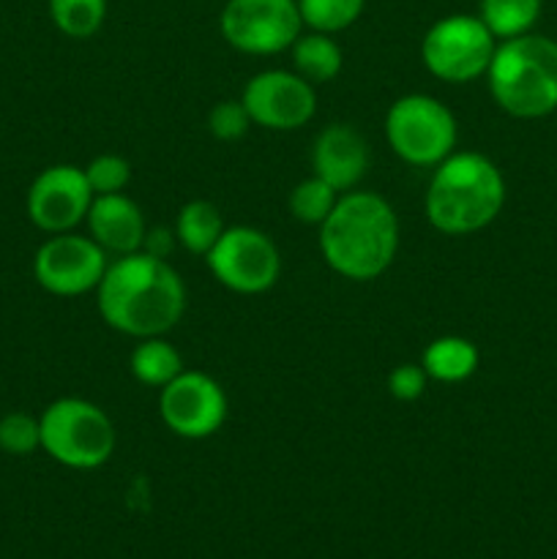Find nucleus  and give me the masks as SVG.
I'll use <instances>...</instances> for the list:
<instances>
[{
	"instance_id": "obj_7",
	"label": "nucleus",
	"mask_w": 557,
	"mask_h": 559,
	"mask_svg": "<svg viewBox=\"0 0 557 559\" xmlns=\"http://www.w3.org/2000/svg\"><path fill=\"white\" fill-rule=\"evenodd\" d=\"M497 49V38L473 14H451L437 20L420 41V60L437 80L464 85L484 76Z\"/></svg>"
},
{
	"instance_id": "obj_20",
	"label": "nucleus",
	"mask_w": 557,
	"mask_h": 559,
	"mask_svg": "<svg viewBox=\"0 0 557 559\" xmlns=\"http://www.w3.org/2000/svg\"><path fill=\"white\" fill-rule=\"evenodd\" d=\"M481 22L495 38H517L530 33L541 16V0H481Z\"/></svg>"
},
{
	"instance_id": "obj_11",
	"label": "nucleus",
	"mask_w": 557,
	"mask_h": 559,
	"mask_svg": "<svg viewBox=\"0 0 557 559\" xmlns=\"http://www.w3.org/2000/svg\"><path fill=\"white\" fill-rule=\"evenodd\" d=\"M158 415L175 437L208 440L227 420V393L205 371H180L158 393Z\"/></svg>"
},
{
	"instance_id": "obj_14",
	"label": "nucleus",
	"mask_w": 557,
	"mask_h": 559,
	"mask_svg": "<svg viewBox=\"0 0 557 559\" xmlns=\"http://www.w3.org/2000/svg\"><path fill=\"white\" fill-rule=\"evenodd\" d=\"M311 169L336 191H353L369 169V145L358 129L331 123L317 134L311 147Z\"/></svg>"
},
{
	"instance_id": "obj_18",
	"label": "nucleus",
	"mask_w": 557,
	"mask_h": 559,
	"mask_svg": "<svg viewBox=\"0 0 557 559\" xmlns=\"http://www.w3.org/2000/svg\"><path fill=\"white\" fill-rule=\"evenodd\" d=\"M129 366L131 374H134V380L140 382V385L158 388V391L183 371L180 353L173 344L164 342V336L140 338V344L131 349Z\"/></svg>"
},
{
	"instance_id": "obj_25",
	"label": "nucleus",
	"mask_w": 557,
	"mask_h": 559,
	"mask_svg": "<svg viewBox=\"0 0 557 559\" xmlns=\"http://www.w3.org/2000/svg\"><path fill=\"white\" fill-rule=\"evenodd\" d=\"M85 178L93 194H120L131 180V164L115 153H102L85 167Z\"/></svg>"
},
{
	"instance_id": "obj_22",
	"label": "nucleus",
	"mask_w": 557,
	"mask_h": 559,
	"mask_svg": "<svg viewBox=\"0 0 557 559\" xmlns=\"http://www.w3.org/2000/svg\"><path fill=\"white\" fill-rule=\"evenodd\" d=\"M364 5L366 0H298L304 25L317 33H328V36L347 31L353 22H358Z\"/></svg>"
},
{
	"instance_id": "obj_23",
	"label": "nucleus",
	"mask_w": 557,
	"mask_h": 559,
	"mask_svg": "<svg viewBox=\"0 0 557 559\" xmlns=\"http://www.w3.org/2000/svg\"><path fill=\"white\" fill-rule=\"evenodd\" d=\"M339 202V191L328 186L325 180L311 175V178L300 180L293 191H289V213L304 224H322Z\"/></svg>"
},
{
	"instance_id": "obj_21",
	"label": "nucleus",
	"mask_w": 557,
	"mask_h": 559,
	"mask_svg": "<svg viewBox=\"0 0 557 559\" xmlns=\"http://www.w3.org/2000/svg\"><path fill=\"white\" fill-rule=\"evenodd\" d=\"M49 20L63 36L91 38L107 20V0H49Z\"/></svg>"
},
{
	"instance_id": "obj_8",
	"label": "nucleus",
	"mask_w": 557,
	"mask_h": 559,
	"mask_svg": "<svg viewBox=\"0 0 557 559\" xmlns=\"http://www.w3.org/2000/svg\"><path fill=\"white\" fill-rule=\"evenodd\" d=\"M205 262L213 278L238 295L268 293L282 273L276 243L254 227H224Z\"/></svg>"
},
{
	"instance_id": "obj_9",
	"label": "nucleus",
	"mask_w": 557,
	"mask_h": 559,
	"mask_svg": "<svg viewBox=\"0 0 557 559\" xmlns=\"http://www.w3.org/2000/svg\"><path fill=\"white\" fill-rule=\"evenodd\" d=\"M218 25L238 52L276 55L293 47L304 20L298 0H227Z\"/></svg>"
},
{
	"instance_id": "obj_13",
	"label": "nucleus",
	"mask_w": 557,
	"mask_h": 559,
	"mask_svg": "<svg viewBox=\"0 0 557 559\" xmlns=\"http://www.w3.org/2000/svg\"><path fill=\"white\" fill-rule=\"evenodd\" d=\"M251 123L268 131H295L315 118L317 93L311 82L295 71H260L251 76L240 96Z\"/></svg>"
},
{
	"instance_id": "obj_3",
	"label": "nucleus",
	"mask_w": 557,
	"mask_h": 559,
	"mask_svg": "<svg viewBox=\"0 0 557 559\" xmlns=\"http://www.w3.org/2000/svg\"><path fill=\"white\" fill-rule=\"evenodd\" d=\"M506 202L500 169L481 153H457L442 158L426 189L424 211L442 235H473L489 227Z\"/></svg>"
},
{
	"instance_id": "obj_10",
	"label": "nucleus",
	"mask_w": 557,
	"mask_h": 559,
	"mask_svg": "<svg viewBox=\"0 0 557 559\" xmlns=\"http://www.w3.org/2000/svg\"><path fill=\"white\" fill-rule=\"evenodd\" d=\"M109 260L93 238L60 233L44 240L33 257V276L38 287L58 298H76L98 287Z\"/></svg>"
},
{
	"instance_id": "obj_16",
	"label": "nucleus",
	"mask_w": 557,
	"mask_h": 559,
	"mask_svg": "<svg viewBox=\"0 0 557 559\" xmlns=\"http://www.w3.org/2000/svg\"><path fill=\"white\" fill-rule=\"evenodd\" d=\"M420 366L435 382H464L478 369V349L462 336H440L424 349Z\"/></svg>"
},
{
	"instance_id": "obj_4",
	"label": "nucleus",
	"mask_w": 557,
	"mask_h": 559,
	"mask_svg": "<svg viewBox=\"0 0 557 559\" xmlns=\"http://www.w3.org/2000/svg\"><path fill=\"white\" fill-rule=\"evenodd\" d=\"M495 102L513 118H544L557 109V41L535 33L497 44L486 69Z\"/></svg>"
},
{
	"instance_id": "obj_26",
	"label": "nucleus",
	"mask_w": 557,
	"mask_h": 559,
	"mask_svg": "<svg viewBox=\"0 0 557 559\" xmlns=\"http://www.w3.org/2000/svg\"><path fill=\"white\" fill-rule=\"evenodd\" d=\"M251 126H254L251 123V115L240 98L238 102H233V98H229V102H218L216 107L208 112V131L222 142L240 140Z\"/></svg>"
},
{
	"instance_id": "obj_19",
	"label": "nucleus",
	"mask_w": 557,
	"mask_h": 559,
	"mask_svg": "<svg viewBox=\"0 0 557 559\" xmlns=\"http://www.w3.org/2000/svg\"><path fill=\"white\" fill-rule=\"evenodd\" d=\"M224 233L222 213L208 200H191L180 207L175 222V238L189 254L205 257Z\"/></svg>"
},
{
	"instance_id": "obj_27",
	"label": "nucleus",
	"mask_w": 557,
	"mask_h": 559,
	"mask_svg": "<svg viewBox=\"0 0 557 559\" xmlns=\"http://www.w3.org/2000/svg\"><path fill=\"white\" fill-rule=\"evenodd\" d=\"M426 385H429V374L420 364H399L388 374V391L399 402H415V399L424 396Z\"/></svg>"
},
{
	"instance_id": "obj_17",
	"label": "nucleus",
	"mask_w": 557,
	"mask_h": 559,
	"mask_svg": "<svg viewBox=\"0 0 557 559\" xmlns=\"http://www.w3.org/2000/svg\"><path fill=\"white\" fill-rule=\"evenodd\" d=\"M289 49H293L295 74H300L311 85L336 80L344 66L342 47L328 33H300Z\"/></svg>"
},
{
	"instance_id": "obj_2",
	"label": "nucleus",
	"mask_w": 557,
	"mask_h": 559,
	"mask_svg": "<svg viewBox=\"0 0 557 559\" xmlns=\"http://www.w3.org/2000/svg\"><path fill=\"white\" fill-rule=\"evenodd\" d=\"M328 267L349 282H371L391 267L399 251V218L375 191H347L320 224Z\"/></svg>"
},
{
	"instance_id": "obj_24",
	"label": "nucleus",
	"mask_w": 557,
	"mask_h": 559,
	"mask_svg": "<svg viewBox=\"0 0 557 559\" xmlns=\"http://www.w3.org/2000/svg\"><path fill=\"white\" fill-rule=\"evenodd\" d=\"M42 448V424L27 413H9L0 418V451L9 456H31Z\"/></svg>"
},
{
	"instance_id": "obj_1",
	"label": "nucleus",
	"mask_w": 557,
	"mask_h": 559,
	"mask_svg": "<svg viewBox=\"0 0 557 559\" xmlns=\"http://www.w3.org/2000/svg\"><path fill=\"white\" fill-rule=\"evenodd\" d=\"M98 314L131 338L164 336L186 311V287L173 265L147 251L109 262L96 287Z\"/></svg>"
},
{
	"instance_id": "obj_6",
	"label": "nucleus",
	"mask_w": 557,
	"mask_h": 559,
	"mask_svg": "<svg viewBox=\"0 0 557 559\" xmlns=\"http://www.w3.org/2000/svg\"><path fill=\"white\" fill-rule=\"evenodd\" d=\"M391 151L413 167H437L457 147V118L435 96L410 93L396 98L386 115Z\"/></svg>"
},
{
	"instance_id": "obj_5",
	"label": "nucleus",
	"mask_w": 557,
	"mask_h": 559,
	"mask_svg": "<svg viewBox=\"0 0 557 559\" xmlns=\"http://www.w3.org/2000/svg\"><path fill=\"white\" fill-rule=\"evenodd\" d=\"M42 451L71 469H96L115 451V426L98 404L66 396L49 404L38 418Z\"/></svg>"
},
{
	"instance_id": "obj_15",
	"label": "nucleus",
	"mask_w": 557,
	"mask_h": 559,
	"mask_svg": "<svg viewBox=\"0 0 557 559\" xmlns=\"http://www.w3.org/2000/svg\"><path fill=\"white\" fill-rule=\"evenodd\" d=\"M87 229L91 238L102 246L107 254H131L140 251L145 243V216L140 205L120 191V194H98L93 197L91 211H87Z\"/></svg>"
},
{
	"instance_id": "obj_12",
	"label": "nucleus",
	"mask_w": 557,
	"mask_h": 559,
	"mask_svg": "<svg viewBox=\"0 0 557 559\" xmlns=\"http://www.w3.org/2000/svg\"><path fill=\"white\" fill-rule=\"evenodd\" d=\"M93 197L85 169L52 164L42 169L27 189V218L47 235L71 233L87 218Z\"/></svg>"
},
{
	"instance_id": "obj_28",
	"label": "nucleus",
	"mask_w": 557,
	"mask_h": 559,
	"mask_svg": "<svg viewBox=\"0 0 557 559\" xmlns=\"http://www.w3.org/2000/svg\"><path fill=\"white\" fill-rule=\"evenodd\" d=\"M173 235L175 233H169V229H162V227L147 229L145 243H142V251H147V254L162 257V260H167L169 249H173Z\"/></svg>"
}]
</instances>
